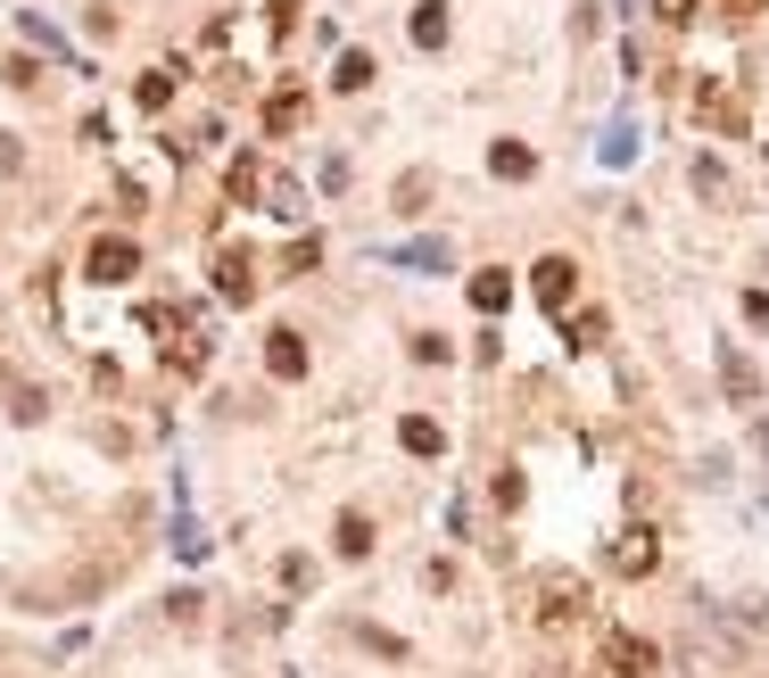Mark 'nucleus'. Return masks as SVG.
I'll return each instance as SVG.
<instances>
[{
	"instance_id": "nucleus-1",
	"label": "nucleus",
	"mask_w": 769,
	"mask_h": 678,
	"mask_svg": "<svg viewBox=\"0 0 769 678\" xmlns=\"http://www.w3.org/2000/svg\"><path fill=\"white\" fill-rule=\"evenodd\" d=\"M224 190L232 199H265V215H306V199H299V183H290V174H273L265 166V157H232V174H224Z\"/></svg>"
},
{
	"instance_id": "nucleus-2",
	"label": "nucleus",
	"mask_w": 769,
	"mask_h": 678,
	"mask_svg": "<svg viewBox=\"0 0 769 678\" xmlns=\"http://www.w3.org/2000/svg\"><path fill=\"white\" fill-rule=\"evenodd\" d=\"M150 331H166L174 373H207V323L190 315V306H150Z\"/></svg>"
},
{
	"instance_id": "nucleus-3",
	"label": "nucleus",
	"mask_w": 769,
	"mask_h": 678,
	"mask_svg": "<svg viewBox=\"0 0 769 678\" xmlns=\"http://www.w3.org/2000/svg\"><path fill=\"white\" fill-rule=\"evenodd\" d=\"M580 621H587V580L546 571L538 580V629H580Z\"/></svg>"
},
{
	"instance_id": "nucleus-4",
	"label": "nucleus",
	"mask_w": 769,
	"mask_h": 678,
	"mask_svg": "<svg viewBox=\"0 0 769 678\" xmlns=\"http://www.w3.org/2000/svg\"><path fill=\"white\" fill-rule=\"evenodd\" d=\"M695 116H703L720 141H736V132H745V92H736L729 75H703L695 83Z\"/></svg>"
},
{
	"instance_id": "nucleus-5",
	"label": "nucleus",
	"mask_w": 769,
	"mask_h": 678,
	"mask_svg": "<svg viewBox=\"0 0 769 678\" xmlns=\"http://www.w3.org/2000/svg\"><path fill=\"white\" fill-rule=\"evenodd\" d=\"M571 299H580V265L571 257H538V306L555 323H571Z\"/></svg>"
},
{
	"instance_id": "nucleus-6",
	"label": "nucleus",
	"mask_w": 769,
	"mask_h": 678,
	"mask_svg": "<svg viewBox=\"0 0 769 678\" xmlns=\"http://www.w3.org/2000/svg\"><path fill=\"white\" fill-rule=\"evenodd\" d=\"M83 273H92V282H132V273H141V248H132L125 232H116V241H92Z\"/></svg>"
},
{
	"instance_id": "nucleus-7",
	"label": "nucleus",
	"mask_w": 769,
	"mask_h": 678,
	"mask_svg": "<svg viewBox=\"0 0 769 678\" xmlns=\"http://www.w3.org/2000/svg\"><path fill=\"white\" fill-rule=\"evenodd\" d=\"M604 670H613V678H662V654H654L645 638H629V629H620V638L604 645Z\"/></svg>"
},
{
	"instance_id": "nucleus-8",
	"label": "nucleus",
	"mask_w": 769,
	"mask_h": 678,
	"mask_svg": "<svg viewBox=\"0 0 769 678\" xmlns=\"http://www.w3.org/2000/svg\"><path fill=\"white\" fill-rule=\"evenodd\" d=\"M662 563V538H654V529H620V547H613V571H620V580H645V571H654Z\"/></svg>"
},
{
	"instance_id": "nucleus-9",
	"label": "nucleus",
	"mask_w": 769,
	"mask_h": 678,
	"mask_svg": "<svg viewBox=\"0 0 769 678\" xmlns=\"http://www.w3.org/2000/svg\"><path fill=\"white\" fill-rule=\"evenodd\" d=\"M215 290H224L232 306H248L257 299V257H248V248H215Z\"/></svg>"
},
{
	"instance_id": "nucleus-10",
	"label": "nucleus",
	"mask_w": 769,
	"mask_h": 678,
	"mask_svg": "<svg viewBox=\"0 0 769 678\" xmlns=\"http://www.w3.org/2000/svg\"><path fill=\"white\" fill-rule=\"evenodd\" d=\"M265 373H273V381H306V339L290 331V323H282V331H265Z\"/></svg>"
},
{
	"instance_id": "nucleus-11",
	"label": "nucleus",
	"mask_w": 769,
	"mask_h": 678,
	"mask_svg": "<svg viewBox=\"0 0 769 678\" xmlns=\"http://www.w3.org/2000/svg\"><path fill=\"white\" fill-rule=\"evenodd\" d=\"M505 299H513V273L505 265H480V273H471V306H480V315H505Z\"/></svg>"
},
{
	"instance_id": "nucleus-12",
	"label": "nucleus",
	"mask_w": 769,
	"mask_h": 678,
	"mask_svg": "<svg viewBox=\"0 0 769 678\" xmlns=\"http://www.w3.org/2000/svg\"><path fill=\"white\" fill-rule=\"evenodd\" d=\"M488 166H497V183H529V174H538V157H529V141H497V150H488Z\"/></svg>"
},
{
	"instance_id": "nucleus-13",
	"label": "nucleus",
	"mask_w": 769,
	"mask_h": 678,
	"mask_svg": "<svg viewBox=\"0 0 769 678\" xmlns=\"http://www.w3.org/2000/svg\"><path fill=\"white\" fill-rule=\"evenodd\" d=\"M331 547L348 554V563H364V554H373V522H364V513H339V529H331Z\"/></svg>"
},
{
	"instance_id": "nucleus-14",
	"label": "nucleus",
	"mask_w": 769,
	"mask_h": 678,
	"mask_svg": "<svg viewBox=\"0 0 769 678\" xmlns=\"http://www.w3.org/2000/svg\"><path fill=\"white\" fill-rule=\"evenodd\" d=\"M265 125H273V132H299L306 125V92H273V100H265Z\"/></svg>"
},
{
	"instance_id": "nucleus-15",
	"label": "nucleus",
	"mask_w": 769,
	"mask_h": 678,
	"mask_svg": "<svg viewBox=\"0 0 769 678\" xmlns=\"http://www.w3.org/2000/svg\"><path fill=\"white\" fill-rule=\"evenodd\" d=\"M397 439H406V455H439V447H447L431 414H406V422H397Z\"/></svg>"
},
{
	"instance_id": "nucleus-16",
	"label": "nucleus",
	"mask_w": 769,
	"mask_h": 678,
	"mask_svg": "<svg viewBox=\"0 0 769 678\" xmlns=\"http://www.w3.org/2000/svg\"><path fill=\"white\" fill-rule=\"evenodd\" d=\"M413 42H422V50L447 42V0H422V9H413Z\"/></svg>"
},
{
	"instance_id": "nucleus-17",
	"label": "nucleus",
	"mask_w": 769,
	"mask_h": 678,
	"mask_svg": "<svg viewBox=\"0 0 769 678\" xmlns=\"http://www.w3.org/2000/svg\"><path fill=\"white\" fill-rule=\"evenodd\" d=\"M373 75H381V67H373L364 50H339V67H331V83H339V92H364Z\"/></svg>"
},
{
	"instance_id": "nucleus-18",
	"label": "nucleus",
	"mask_w": 769,
	"mask_h": 678,
	"mask_svg": "<svg viewBox=\"0 0 769 678\" xmlns=\"http://www.w3.org/2000/svg\"><path fill=\"white\" fill-rule=\"evenodd\" d=\"M132 100H141V108H166V100H174V67H150V75H141V83H132Z\"/></svg>"
},
{
	"instance_id": "nucleus-19",
	"label": "nucleus",
	"mask_w": 769,
	"mask_h": 678,
	"mask_svg": "<svg viewBox=\"0 0 769 678\" xmlns=\"http://www.w3.org/2000/svg\"><path fill=\"white\" fill-rule=\"evenodd\" d=\"M720 373H729V397H736V406H753V364L736 356V348H729V356H720Z\"/></svg>"
},
{
	"instance_id": "nucleus-20",
	"label": "nucleus",
	"mask_w": 769,
	"mask_h": 678,
	"mask_svg": "<svg viewBox=\"0 0 769 678\" xmlns=\"http://www.w3.org/2000/svg\"><path fill=\"white\" fill-rule=\"evenodd\" d=\"M315 265H323V241H315V232H306V241H290V273H315Z\"/></svg>"
},
{
	"instance_id": "nucleus-21",
	"label": "nucleus",
	"mask_w": 769,
	"mask_h": 678,
	"mask_svg": "<svg viewBox=\"0 0 769 678\" xmlns=\"http://www.w3.org/2000/svg\"><path fill=\"white\" fill-rule=\"evenodd\" d=\"M604 331H613L604 315H580V323H571V339H580V348H604Z\"/></svg>"
},
{
	"instance_id": "nucleus-22",
	"label": "nucleus",
	"mask_w": 769,
	"mask_h": 678,
	"mask_svg": "<svg viewBox=\"0 0 769 678\" xmlns=\"http://www.w3.org/2000/svg\"><path fill=\"white\" fill-rule=\"evenodd\" d=\"M654 17H662V25H687V17H695V0H654Z\"/></svg>"
},
{
	"instance_id": "nucleus-23",
	"label": "nucleus",
	"mask_w": 769,
	"mask_h": 678,
	"mask_svg": "<svg viewBox=\"0 0 769 678\" xmlns=\"http://www.w3.org/2000/svg\"><path fill=\"white\" fill-rule=\"evenodd\" d=\"M745 315H753V323L769 331V290H745Z\"/></svg>"
},
{
	"instance_id": "nucleus-24",
	"label": "nucleus",
	"mask_w": 769,
	"mask_h": 678,
	"mask_svg": "<svg viewBox=\"0 0 769 678\" xmlns=\"http://www.w3.org/2000/svg\"><path fill=\"white\" fill-rule=\"evenodd\" d=\"M0 174H18V141L9 132H0Z\"/></svg>"
},
{
	"instance_id": "nucleus-25",
	"label": "nucleus",
	"mask_w": 769,
	"mask_h": 678,
	"mask_svg": "<svg viewBox=\"0 0 769 678\" xmlns=\"http://www.w3.org/2000/svg\"><path fill=\"white\" fill-rule=\"evenodd\" d=\"M753 9H761V0H729V17H753Z\"/></svg>"
}]
</instances>
